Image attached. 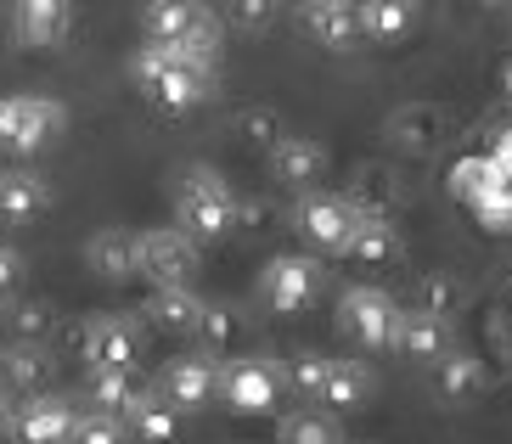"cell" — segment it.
Instances as JSON below:
<instances>
[{"label":"cell","mask_w":512,"mask_h":444,"mask_svg":"<svg viewBox=\"0 0 512 444\" xmlns=\"http://www.w3.org/2000/svg\"><path fill=\"white\" fill-rule=\"evenodd\" d=\"M169 203H175V225L186 237H197L203 248L209 242H226L242 220V197L214 163H186L175 169V186H169Z\"/></svg>","instance_id":"obj_1"},{"label":"cell","mask_w":512,"mask_h":444,"mask_svg":"<svg viewBox=\"0 0 512 444\" xmlns=\"http://www.w3.org/2000/svg\"><path fill=\"white\" fill-rule=\"evenodd\" d=\"M130 79H136V90L147 96L158 113H197V107L214 96V68H203V62L181 57L175 45H136V57H130Z\"/></svg>","instance_id":"obj_2"},{"label":"cell","mask_w":512,"mask_h":444,"mask_svg":"<svg viewBox=\"0 0 512 444\" xmlns=\"http://www.w3.org/2000/svg\"><path fill=\"white\" fill-rule=\"evenodd\" d=\"M141 40L152 45H175L181 57L203 62L220 74V57H226V23L214 17L209 0H147L141 6Z\"/></svg>","instance_id":"obj_3"},{"label":"cell","mask_w":512,"mask_h":444,"mask_svg":"<svg viewBox=\"0 0 512 444\" xmlns=\"http://www.w3.org/2000/svg\"><path fill=\"white\" fill-rule=\"evenodd\" d=\"M68 135V102L57 96H34V90H12L0 96V152L6 158H40Z\"/></svg>","instance_id":"obj_4"},{"label":"cell","mask_w":512,"mask_h":444,"mask_svg":"<svg viewBox=\"0 0 512 444\" xmlns=\"http://www.w3.org/2000/svg\"><path fill=\"white\" fill-rule=\"evenodd\" d=\"M287 394V360L276 355H220V405L231 416H276Z\"/></svg>","instance_id":"obj_5"},{"label":"cell","mask_w":512,"mask_h":444,"mask_svg":"<svg viewBox=\"0 0 512 444\" xmlns=\"http://www.w3.org/2000/svg\"><path fill=\"white\" fill-rule=\"evenodd\" d=\"M197 270H203V242L186 237L181 225H152V231H141L136 276L147 287H197Z\"/></svg>","instance_id":"obj_6"},{"label":"cell","mask_w":512,"mask_h":444,"mask_svg":"<svg viewBox=\"0 0 512 444\" xmlns=\"http://www.w3.org/2000/svg\"><path fill=\"white\" fill-rule=\"evenodd\" d=\"M321 282H327V270L316 253H276L259 270V304L271 315H304L321 298Z\"/></svg>","instance_id":"obj_7"},{"label":"cell","mask_w":512,"mask_h":444,"mask_svg":"<svg viewBox=\"0 0 512 444\" xmlns=\"http://www.w3.org/2000/svg\"><path fill=\"white\" fill-rule=\"evenodd\" d=\"M338 332H344L355 349H366V355H383V349H394V332H400V304H394L383 287H344V298H338Z\"/></svg>","instance_id":"obj_8"},{"label":"cell","mask_w":512,"mask_h":444,"mask_svg":"<svg viewBox=\"0 0 512 444\" xmlns=\"http://www.w3.org/2000/svg\"><path fill=\"white\" fill-rule=\"evenodd\" d=\"M355 225H361V203L344 192H304L299 208H293V231L316 253H349V237H355Z\"/></svg>","instance_id":"obj_9"},{"label":"cell","mask_w":512,"mask_h":444,"mask_svg":"<svg viewBox=\"0 0 512 444\" xmlns=\"http://www.w3.org/2000/svg\"><path fill=\"white\" fill-rule=\"evenodd\" d=\"M158 394H164L175 411H209L214 400H220V355H209V349H186V355L164 360V371H158Z\"/></svg>","instance_id":"obj_10"},{"label":"cell","mask_w":512,"mask_h":444,"mask_svg":"<svg viewBox=\"0 0 512 444\" xmlns=\"http://www.w3.org/2000/svg\"><path fill=\"white\" fill-rule=\"evenodd\" d=\"M141 343H147V326L136 315H119V310H102L79 326V360L85 366H124L136 371L141 360Z\"/></svg>","instance_id":"obj_11"},{"label":"cell","mask_w":512,"mask_h":444,"mask_svg":"<svg viewBox=\"0 0 512 444\" xmlns=\"http://www.w3.org/2000/svg\"><path fill=\"white\" fill-rule=\"evenodd\" d=\"M74 422H79V405L68 394H29V400H17L12 411V439L17 444H74Z\"/></svg>","instance_id":"obj_12"},{"label":"cell","mask_w":512,"mask_h":444,"mask_svg":"<svg viewBox=\"0 0 512 444\" xmlns=\"http://www.w3.org/2000/svg\"><path fill=\"white\" fill-rule=\"evenodd\" d=\"M74 34V0H12V40L23 51H57Z\"/></svg>","instance_id":"obj_13"},{"label":"cell","mask_w":512,"mask_h":444,"mask_svg":"<svg viewBox=\"0 0 512 444\" xmlns=\"http://www.w3.org/2000/svg\"><path fill=\"white\" fill-rule=\"evenodd\" d=\"M327 147H321L316 135H299V130H282L271 141V175L293 192H316L321 180H327Z\"/></svg>","instance_id":"obj_14"},{"label":"cell","mask_w":512,"mask_h":444,"mask_svg":"<svg viewBox=\"0 0 512 444\" xmlns=\"http://www.w3.org/2000/svg\"><path fill=\"white\" fill-rule=\"evenodd\" d=\"M299 23H304V34H310L321 51H355V45L366 40L361 0H304Z\"/></svg>","instance_id":"obj_15"},{"label":"cell","mask_w":512,"mask_h":444,"mask_svg":"<svg viewBox=\"0 0 512 444\" xmlns=\"http://www.w3.org/2000/svg\"><path fill=\"white\" fill-rule=\"evenodd\" d=\"M394 349H400L406 360H422V366H439V360H445V355L456 349L451 315L422 310V304L400 310V332H394Z\"/></svg>","instance_id":"obj_16"},{"label":"cell","mask_w":512,"mask_h":444,"mask_svg":"<svg viewBox=\"0 0 512 444\" xmlns=\"http://www.w3.org/2000/svg\"><path fill=\"white\" fill-rule=\"evenodd\" d=\"M51 180L29 163H6L0 169V225H29L51 208Z\"/></svg>","instance_id":"obj_17"},{"label":"cell","mask_w":512,"mask_h":444,"mask_svg":"<svg viewBox=\"0 0 512 444\" xmlns=\"http://www.w3.org/2000/svg\"><path fill=\"white\" fill-rule=\"evenodd\" d=\"M147 326L152 332H169V338H197L203 332V315H209V298L197 287H152L147 293Z\"/></svg>","instance_id":"obj_18"},{"label":"cell","mask_w":512,"mask_h":444,"mask_svg":"<svg viewBox=\"0 0 512 444\" xmlns=\"http://www.w3.org/2000/svg\"><path fill=\"white\" fill-rule=\"evenodd\" d=\"M51 371H57V360H51L46 343L12 338L6 349H0V388H6L12 400H29V394H40V388L51 383Z\"/></svg>","instance_id":"obj_19"},{"label":"cell","mask_w":512,"mask_h":444,"mask_svg":"<svg viewBox=\"0 0 512 444\" xmlns=\"http://www.w3.org/2000/svg\"><path fill=\"white\" fill-rule=\"evenodd\" d=\"M136 253H141V231L102 225V231L85 242V265H91L102 282H136Z\"/></svg>","instance_id":"obj_20"},{"label":"cell","mask_w":512,"mask_h":444,"mask_svg":"<svg viewBox=\"0 0 512 444\" xmlns=\"http://www.w3.org/2000/svg\"><path fill=\"white\" fill-rule=\"evenodd\" d=\"M366 400H372V366H366V360H349V355H332L316 405L344 416V411H366Z\"/></svg>","instance_id":"obj_21"},{"label":"cell","mask_w":512,"mask_h":444,"mask_svg":"<svg viewBox=\"0 0 512 444\" xmlns=\"http://www.w3.org/2000/svg\"><path fill=\"white\" fill-rule=\"evenodd\" d=\"M124 422H130V439H136V444H175V439H181L186 411H175L158 388H141L136 405L124 411Z\"/></svg>","instance_id":"obj_22"},{"label":"cell","mask_w":512,"mask_h":444,"mask_svg":"<svg viewBox=\"0 0 512 444\" xmlns=\"http://www.w3.org/2000/svg\"><path fill=\"white\" fill-rule=\"evenodd\" d=\"M276 444H344L338 411H327L316 400H299L293 411L276 416Z\"/></svg>","instance_id":"obj_23"},{"label":"cell","mask_w":512,"mask_h":444,"mask_svg":"<svg viewBox=\"0 0 512 444\" xmlns=\"http://www.w3.org/2000/svg\"><path fill=\"white\" fill-rule=\"evenodd\" d=\"M349 259L355 265H389V259H400V231H394L389 208L361 203V225L349 237Z\"/></svg>","instance_id":"obj_24"},{"label":"cell","mask_w":512,"mask_h":444,"mask_svg":"<svg viewBox=\"0 0 512 444\" xmlns=\"http://www.w3.org/2000/svg\"><path fill=\"white\" fill-rule=\"evenodd\" d=\"M141 377L136 371H124V366H85V405H96V411H130L141 394Z\"/></svg>","instance_id":"obj_25"},{"label":"cell","mask_w":512,"mask_h":444,"mask_svg":"<svg viewBox=\"0 0 512 444\" xmlns=\"http://www.w3.org/2000/svg\"><path fill=\"white\" fill-rule=\"evenodd\" d=\"M361 29L377 45H400L417 29V0H361Z\"/></svg>","instance_id":"obj_26"},{"label":"cell","mask_w":512,"mask_h":444,"mask_svg":"<svg viewBox=\"0 0 512 444\" xmlns=\"http://www.w3.org/2000/svg\"><path fill=\"white\" fill-rule=\"evenodd\" d=\"M434 388H439V400L467 405L473 394H484V360L473 355V349H451V355L434 366Z\"/></svg>","instance_id":"obj_27"},{"label":"cell","mask_w":512,"mask_h":444,"mask_svg":"<svg viewBox=\"0 0 512 444\" xmlns=\"http://www.w3.org/2000/svg\"><path fill=\"white\" fill-rule=\"evenodd\" d=\"M389 141L394 147H406V152H422V147H434L439 141V107H428V102H411V107H400L389 124Z\"/></svg>","instance_id":"obj_28"},{"label":"cell","mask_w":512,"mask_h":444,"mask_svg":"<svg viewBox=\"0 0 512 444\" xmlns=\"http://www.w3.org/2000/svg\"><path fill=\"white\" fill-rule=\"evenodd\" d=\"M496 180H501V163L490 158V152H473V158H456L451 163V192L462 197L467 208L479 203V197L496 192Z\"/></svg>","instance_id":"obj_29"},{"label":"cell","mask_w":512,"mask_h":444,"mask_svg":"<svg viewBox=\"0 0 512 444\" xmlns=\"http://www.w3.org/2000/svg\"><path fill=\"white\" fill-rule=\"evenodd\" d=\"M6 310V332L23 343H46L57 332V310H51L46 298H12V304H0Z\"/></svg>","instance_id":"obj_30"},{"label":"cell","mask_w":512,"mask_h":444,"mask_svg":"<svg viewBox=\"0 0 512 444\" xmlns=\"http://www.w3.org/2000/svg\"><path fill=\"white\" fill-rule=\"evenodd\" d=\"M74 444H130V422H124L119 411H96V405H79Z\"/></svg>","instance_id":"obj_31"},{"label":"cell","mask_w":512,"mask_h":444,"mask_svg":"<svg viewBox=\"0 0 512 444\" xmlns=\"http://www.w3.org/2000/svg\"><path fill=\"white\" fill-rule=\"evenodd\" d=\"M327 366H332V355H321V349H299V355L287 360V388H293L299 400H316L321 383H327Z\"/></svg>","instance_id":"obj_32"},{"label":"cell","mask_w":512,"mask_h":444,"mask_svg":"<svg viewBox=\"0 0 512 444\" xmlns=\"http://www.w3.org/2000/svg\"><path fill=\"white\" fill-rule=\"evenodd\" d=\"M282 17V0H226V23L242 34H265Z\"/></svg>","instance_id":"obj_33"},{"label":"cell","mask_w":512,"mask_h":444,"mask_svg":"<svg viewBox=\"0 0 512 444\" xmlns=\"http://www.w3.org/2000/svg\"><path fill=\"white\" fill-rule=\"evenodd\" d=\"M237 338V310L231 304H209V315H203V332H197V343L209 349V355H220L226 343Z\"/></svg>","instance_id":"obj_34"},{"label":"cell","mask_w":512,"mask_h":444,"mask_svg":"<svg viewBox=\"0 0 512 444\" xmlns=\"http://www.w3.org/2000/svg\"><path fill=\"white\" fill-rule=\"evenodd\" d=\"M422 310H439V315H456L462 310V282L456 276H422Z\"/></svg>","instance_id":"obj_35"},{"label":"cell","mask_w":512,"mask_h":444,"mask_svg":"<svg viewBox=\"0 0 512 444\" xmlns=\"http://www.w3.org/2000/svg\"><path fill=\"white\" fill-rule=\"evenodd\" d=\"M23 282H29V259H23V248L0 242V304H12V298L23 293Z\"/></svg>","instance_id":"obj_36"},{"label":"cell","mask_w":512,"mask_h":444,"mask_svg":"<svg viewBox=\"0 0 512 444\" xmlns=\"http://www.w3.org/2000/svg\"><path fill=\"white\" fill-rule=\"evenodd\" d=\"M490 158H496L501 169H512V130H496V141H490Z\"/></svg>","instance_id":"obj_37"},{"label":"cell","mask_w":512,"mask_h":444,"mask_svg":"<svg viewBox=\"0 0 512 444\" xmlns=\"http://www.w3.org/2000/svg\"><path fill=\"white\" fill-rule=\"evenodd\" d=\"M12 411H17V400L0 388V439H12Z\"/></svg>","instance_id":"obj_38"},{"label":"cell","mask_w":512,"mask_h":444,"mask_svg":"<svg viewBox=\"0 0 512 444\" xmlns=\"http://www.w3.org/2000/svg\"><path fill=\"white\" fill-rule=\"evenodd\" d=\"M484 6H501V0H484Z\"/></svg>","instance_id":"obj_39"}]
</instances>
